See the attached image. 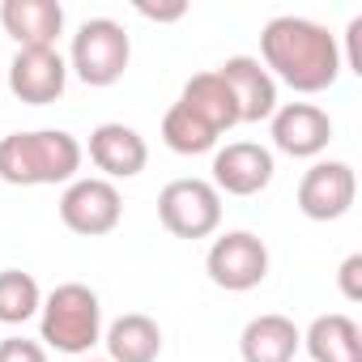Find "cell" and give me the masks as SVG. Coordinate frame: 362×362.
Listing matches in <instances>:
<instances>
[{
    "mask_svg": "<svg viewBox=\"0 0 362 362\" xmlns=\"http://www.w3.org/2000/svg\"><path fill=\"white\" fill-rule=\"evenodd\" d=\"M124 218V197L111 179L90 175V179H73L60 197V222L81 235V239H103L119 226Z\"/></svg>",
    "mask_w": 362,
    "mask_h": 362,
    "instance_id": "obj_6",
    "label": "cell"
},
{
    "mask_svg": "<svg viewBox=\"0 0 362 362\" xmlns=\"http://www.w3.org/2000/svg\"><path fill=\"white\" fill-rule=\"evenodd\" d=\"M205 273L218 290L247 294L269 277V247L252 230H226L222 239H214L205 256Z\"/></svg>",
    "mask_w": 362,
    "mask_h": 362,
    "instance_id": "obj_7",
    "label": "cell"
},
{
    "mask_svg": "<svg viewBox=\"0 0 362 362\" xmlns=\"http://www.w3.org/2000/svg\"><path fill=\"white\" fill-rule=\"evenodd\" d=\"M337 286H341V294H345L349 303H358V298H362V256H358V252L341 260V273H337Z\"/></svg>",
    "mask_w": 362,
    "mask_h": 362,
    "instance_id": "obj_22",
    "label": "cell"
},
{
    "mask_svg": "<svg viewBox=\"0 0 362 362\" xmlns=\"http://www.w3.org/2000/svg\"><path fill=\"white\" fill-rule=\"evenodd\" d=\"M90 162L103 170V179H136L149 162V145L128 124H98L90 132Z\"/></svg>",
    "mask_w": 362,
    "mask_h": 362,
    "instance_id": "obj_13",
    "label": "cell"
},
{
    "mask_svg": "<svg viewBox=\"0 0 362 362\" xmlns=\"http://www.w3.org/2000/svg\"><path fill=\"white\" fill-rule=\"evenodd\" d=\"M69 86V60L56 47H18L9 64V94L26 107H47Z\"/></svg>",
    "mask_w": 362,
    "mask_h": 362,
    "instance_id": "obj_9",
    "label": "cell"
},
{
    "mask_svg": "<svg viewBox=\"0 0 362 362\" xmlns=\"http://www.w3.org/2000/svg\"><path fill=\"white\" fill-rule=\"evenodd\" d=\"M260 64L273 81L290 86L294 94H324L337 86L345 60L337 35L307 18H273L260 30Z\"/></svg>",
    "mask_w": 362,
    "mask_h": 362,
    "instance_id": "obj_1",
    "label": "cell"
},
{
    "mask_svg": "<svg viewBox=\"0 0 362 362\" xmlns=\"http://www.w3.org/2000/svg\"><path fill=\"white\" fill-rule=\"evenodd\" d=\"M43 307V290L30 273L5 269L0 273V324H26Z\"/></svg>",
    "mask_w": 362,
    "mask_h": 362,
    "instance_id": "obj_20",
    "label": "cell"
},
{
    "mask_svg": "<svg viewBox=\"0 0 362 362\" xmlns=\"http://www.w3.org/2000/svg\"><path fill=\"white\" fill-rule=\"evenodd\" d=\"M39 337L56 354H90L103 341V303L90 286L64 281L39 307Z\"/></svg>",
    "mask_w": 362,
    "mask_h": 362,
    "instance_id": "obj_3",
    "label": "cell"
},
{
    "mask_svg": "<svg viewBox=\"0 0 362 362\" xmlns=\"http://www.w3.org/2000/svg\"><path fill=\"white\" fill-rule=\"evenodd\" d=\"M179 103H184L188 111H197L218 136L230 132V128L239 124V103H235V94H230V86L222 81L218 69L188 77V86H184V94H179Z\"/></svg>",
    "mask_w": 362,
    "mask_h": 362,
    "instance_id": "obj_17",
    "label": "cell"
},
{
    "mask_svg": "<svg viewBox=\"0 0 362 362\" xmlns=\"http://www.w3.org/2000/svg\"><path fill=\"white\" fill-rule=\"evenodd\" d=\"M81 141L64 128H35L0 136V179L13 188H47L73 184L81 170Z\"/></svg>",
    "mask_w": 362,
    "mask_h": 362,
    "instance_id": "obj_2",
    "label": "cell"
},
{
    "mask_svg": "<svg viewBox=\"0 0 362 362\" xmlns=\"http://www.w3.org/2000/svg\"><path fill=\"white\" fill-rule=\"evenodd\" d=\"M0 26L18 47H56L64 30V9L56 0H5Z\"/></svg>",
    "mask_w": 362,
    "mask_h": 362,
    "instance_id": "obj_14",
    "label": "cell"
},
{
    "mask_svg": "<svg viewBox=\"0 0 362 362\" xmlns=\"http://www.w3.org/2000/svg\"><path fill=\"white\" fill-rule=\"evenodd\" d=\"M222 81L230 86L235 103H239V124H260L273 119L277 111V81L269 77V69L256 56H230L218 64Z\"/></svg>",
    "mask_w": 362,
    "mask_h": 362,
    "instance_id": "obj_12",
    "label": "cell"
},
{
    "mask_svg": "<svg viewBox=\"0 0 362 362\" xmlns=\"http://www.w3.org/2000/svg\"><path fill=\"white\" fill-rule=\"evenodd\" d=\"M158 222L175 239H209L222 226V192L209 179H170L158 192Z\"/></svg>",
    "mask_w": 362,
    "mask_h": 362,
    "instance_id": "obj_5",
    "label": "cell"
},
{
    "mask_svg": "<svg viewBox=\"0 0 362 362\" xmlns=\"http://www.w3.org/2000/svg\"><path fill=\"white\" fill-rule=\"evenodd\" d=\"M90 362H107V358H90Z\"/></svg>",
    "mask_w": 362,
    "mask_h": 362,
    "instance_id": "obj_24",
    "label": "cell"
},
{
    "mask_svg": "<svg viewBox=\"0 0 362 362\" xmlns=\"http://www.w3.org/2000/svg\"><path fill=\"white\" fill-rule=\"evenodd\" d=\"M128 60H132V39L119 22L111 18H90L81 22V30L73 35V47H69V69L94 86V90H107L115 86L124 73H128Z\"/></svg>",
    "mask_w": 362,
    "mask_h": 362,
    "instance_id": "obj_4",
    "label": "cell"
},
{
    "mask_svg": "<svg viewBox=\"0 0 362 362\" xmlns=\"http://www.w3.org/2000/svg\"><path fill=\"white\" fill-rule=\"evenodd\" d=\"M298 345H303L298 324L290 315H277V311L247 320L239 332V358L243 362H294Z\"/></svg>",
    "mask_w": 362,
    "mask_h": 362,
    "instance_id": "obj_15",
    "label": "cell"
},
{
    "mask_svg": "<svg viewBox=\"0 0 362 362\" xmlns=\"http://www.w3.org/2000/svg\"><path fill=\"white\" fill-rule=\"evenodd\" d=\"M269 136L290 158H320L332 141V119L315 103H277L269 119Z\"/></svg>",
    "mask_w": 362,
    "mask_h": 362,
    "instance_id": "obj_10",
    "label": "cell"
},
{
    "mask_svg": "<svg viewBox=\"0 0 362 362\" xmlns=\"http://www.w3.org/2000/svg\"><path fill=\"white\" fill-rule=\"evenodd\" d=\"M358 175L349 162H311L298 179V214L311 222H337L354 209Z\"/></svg>",
    "mask_w": 362,
    "mask_h": 362,
    "instance_id": "obj_8",
    "label": "cell"
},
{
    "mask_svg": "<svg viewBox=\"0 0 362 362\" xmlns=\"http://www.w3.org/2000/svg\"><path fill=\"white\" fill-rule=\"evenodd\" d=\"M136 13L149 18V22H179V18L188 13V5H184V0H170V5H149V0H136Z\"/></svg>",
    "mask_w": 362,
    "mask_h": 362,
    "instance_id": "obj_23",
    "label": "cell"
},
{
    "mask_svg": "<svg viewBox=\"0 0 362 362\" xmlns=\"http://www.w3.org/2000/svg\"><path fill=\"white\" fill-rule=\"evenodd\" d=\"M0 362H47V345L30 337H5L0 341Z\"/></svg>",
    "mask_w": 362,
    "mask_h": 362,
    "instance_id": "obj_21",
    "label": "cell"
},
{
    "mask_svg": "<svg viewBox=\"0 0 362 362\" xmlns=\"http://www.w3.org/2000/svg\"><path fill=\"white\" fill-rule=\"evenodd\" d=\"M103 345H107V362H158L162 328H158V320L128 311V315L111 320V328L103 332Z\"/></svg>",
    "mask_w": 362,
    "mask_h": 362,
    "instance_id": "obj_16",
    "label": "cell"
},
{
    "mask_svg": "<svg viewBox=\"0 0 362 362\" xmlns=\"http://www.w3.org/2000/svg\"><path fill=\"white\" fill-rule=\"evenodd\" d=\"M273 153L256 141H230L214 153V179L209 184L226 197H256L273 184Z\"/></svg>",
    "mask_w": 362,
    "mask_h": 362,
    "instance_id": "obj_11",
    "label": "cell"
},
{
    "mask_svg": "<svg viewBox=\"0 0 362 362\" xmlns=\"http://www.w3.org/2000/svg\"><path fill=\"white\" fill-rule=\"evenodd\" d=\"M303 345L311 362H362V328L341 311L315 315L311 328L303 332Z\"/></svg>",
    "mask_w": 362,
    "mask_h": 362,
    "instance_id": "obj_18",
    "label": "cell"
},
{
    "mask_svg": "<svg viewBox=\"0 0 362 362\" xmlns=\"http://www.w3.org/2000/svg\"><path fill=\"white\" fill-rule=\"evenodd\" d=\"M162 141H166V149H175V153H184V158H197V153H209V149H218V132L197 115V111H188L184 103H175L166 115H162Z\"/></svg>",
    "mask_w": 362,
    "mask_h": 362,
    "instance_id": "obj_19",
    "label": "cell"
}]
</instances>
